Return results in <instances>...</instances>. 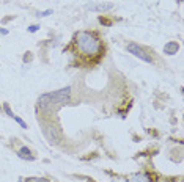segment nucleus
<instances>
[{
  "label": "nucleus",
  "mask_w": 184,
  "mask_h": 182,
  "mask_svg": "<svg viewBox=\"0 0 184 182\" xmlns=\"http://www.w3.org/2000/svg\"><path fill=\"white\" fill-rule=\"evenodd\" d=\"M71 99V88L70 87H65L58 91H52V93H46L38 99V109L44 110V112H49L52 107L55 105H63V104L70 102Z\"/></svg>",
  "instance_id": "nucleus-1"
},
{
  "label": "nucleus",
  "mask_w": 184,
  "mask_h": 182,
  "mask_svg": "<svg viewBox=\"0 0 184 182\" xmlns=\"http://www.w3.org/2000/svg\"><path fill=\"white\" fill-rule=\"evenodd\" d=\"M76 46L82 54L90 55V57L98 55L102 49L101 39L90 32H77L76 33Z\"/></svg>",
  "instance_id": "nucleus-2"
},
{
  "label": "nucleus",
  "mask_w": 184,
  "mask_h": 182,
  "mask_svg": "<svg viewBox=\"0 0 184 182\" xmlns=\"http://www.w3.org/2000/svg\"><path fill=\"white\" fill-rule=\"evenodd\" d=\"M126 50L129 52V54H132V55H135L137 58H140V60H143V61H146V63H153V58L146 54V50H143L139 44H135V42H131V44H128L126 46Z\"/></svg>",
  "instance_id": "nucleus-3"
},
{
  "label": "nucleus",
  "mask_w": 184,
  "mask_h": 182,
  "mask_svg": "<svg viewBox=\"0 0 184 182\" xmlns=\"http://www.w3.org/2000/svg\"><path fill=\"white\" fill-rule=\"evenodd\" d=\"M44 135L47 137V140L51 143H58L60 141V134L57 131V127H54V126H47V127H46L44 129Z\"/></svg>",
  "instance_id": "nucleus-4"
},
{
  "label": "nucleus",
  "mask_w": 184,
  "mask_h": 182,
  "mask_svg": "<svg viewBox=\"0 0 184 182\" xmlns=\"http://www.w3.org/2000/svg\"><path fill=\"white\" fill-rule=\"evenodd\" d=\"M129 182H151V176L146 173H135L129 177Z\"/></svg>",
  "instance_id": "nucleus-5"
},
{
  "label": "nucleus",
  "mask_w": 184,
  "mask_h": 182,
  "mask_svg": "<svg viewBox=\"0 0 184 182\" xmlns=\"http://www.w3.org/2000/svg\"><path fill=\"white\" fill-rule=\"evenodd\" d=\"M178 50H179V44L178 42H168L164 47V52H165L167 55H173V54H176Z\"/></svg>",
  "instance_id": "nucleus-6"
},
{
  "label": "nucleus",
  "mask_w": 184,
  "mask_h": 182,
  "mask_svg": "<svg viewBox=\"0 0 184 182\" xmlns=\"http://www.w3.org/2000/svg\"><path fill=\"white\" fill-rule=\"evenodd\" d=\"M112 3H102V5H88L87 8L90 11H107V10H112Z\"/></svg>",
  "instance_id": "nucleus-7"
},
{
  "label": "nucleus",
  "mask_w": 184,
  "mask_h": 182,
  "mask_svg": "<svg viewBox=\"0 0 184 182\" xmlns=\"http://www.w3.org/2000/svg\"><path fill=\"white\" fill-rule=\"evenodd\" d=\"M19 157L24 159V160H33V155H32V152H30V149L27 146H22L19 149Z\"/></svg>",
  "instance_id": "nucleus-8"
},
{
  "label": "nucleus",
  "mask_w": 184,
  "mask_h": 182,
  "mask_svg": "<svg viewBox=\"0 0 184 182\" xmlns=\"http://www.w3.org/2000/svg\"><path fill=\"white\" fill-rule=\"evenodd\" d=\"M13 119H14L16 122H19V126H20L22 129H27V124H25V121H24V119H20V118H19V116H16V115L13 116Z\"/></svg>",
  "instance_id": "nucleus-9"
},
{
  "label": "nucleus",
  "mask_w": 184,
  "mask_h": 182,
  "mask_svg": "<svg viewBox=\"0 0 184 182\" xmlns=\"http://www.w3.org/2000/svg\"><path fill=\"white\" fill-rule=\"evenodd\" d=\"M3 110L7 112V115H8V116H11V118L14 116V113L11 112V109H10V105H8V104H3Z\"/></svg>",
  "instance_id": "nucleus-10"
},
{
  "label": "nucleus",
  "mask_w": 184,
  "mask_h": 182,
  "mask_svg": "<svg viewBox=\"0 0 184 182\" xmlns=\"http://www.w3.org/2000/svg\"><path fill=\"white\" fill-rule=\"evenodd\" d=\"M22 182V180H20ZM25 182H46L44 179H41V177H30V179H27Z\"/></svg>",
  "instance_id": "nucleus-11"
},
{
  "label": "nucleus",
  "mask_w": 184,
  "mask_h": 182,
  "mask_svg": "<svg viewBox=\"0 0 184 182\" xmlns=\"http://www.w3.org/2000/svg\"><path fill=\"white\" fill-rule=\"evenodd\" d=\"M54 11L52 10H46V11H43V13H38V16L39 17H44V16H49V14H52Z\"/></svg>",
  "instance_id": "nucleus-12"
},
{
  "label": "nucleus",
  "mask_w": 184,
  "mask_h": 182,
  "mask_svg": "<svg viewBox=\"0 0 184 182\" xmlns=\"http://www.w3.org/2000/svg\"><path fill=\"white\" fill-rule=\"evenodd\" d=\"M38 29H39V25H30L27 30H29L30 33H35V32H38Z\"/></svg>",
  "instance_id": "nucleus-13"
},
{
  "label": "nucleus",
  "mask_w": 184,
  "mask_h": 182,
  "mask_svg": "<svg viewBox=\"0 0 184 182\" xmlns=\"http://www.w3.org/2000/svg\"><path fill=\"white\" fill-rule=\"evenodd\" d=\"M0 35H8V30L7 29H0Z\"/></svg>",
  "instance_id": "nucleus-14"
}]
</instances>
